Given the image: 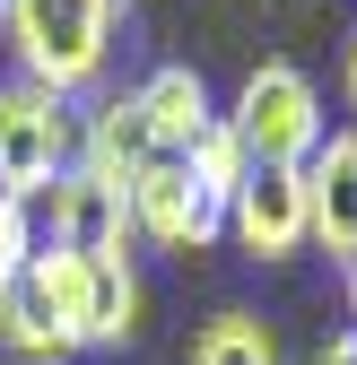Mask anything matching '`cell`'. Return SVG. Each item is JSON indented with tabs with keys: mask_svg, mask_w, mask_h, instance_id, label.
I'll use <instances>...</instances> for the list:
<instances>
[{
	"mask_svg": "<svg viewBox=\"0 0 357 365\" xmlns=\"http://www.w3.org/2000/svg\"><path fill=\"white\" fill-rule=\"evenodd\" d=\"M79 165V122L53 87L35 78H9L0 87V182H18L26 200H44L53 182Z\"/></svg>",
	"mask_w": 357,
	"mask_h": 365,
	"instance_id": "4",
	"label": "cell"
},
{
	"mask_svg": "<svg viewBox=\"0 0 357 365\" xmlns=\"http://www.w3.org/2000/svg\"><path fill=\"white\" fill-rule=\"evenodd\" d=\"M35 235L53 244V252H87V261H114L122 244H131V200H122V182H105V174H87V165H70L53 192L35 200Z\"/></svg>",
	"mask_w": 357,
	"mask_h": 365,
	"instance_id": "7",
	"label": "cell"
},
{
	"mask_svg": "<svg viewBox=\"0 0 357 365\" xmlns=\"http://www.w3.org/2000/svg\"><path fill=\"white\" fill-rule=\"evenodd\" d=\"M192 182H201V192L218 200V209H227L236 200V182L253 174V157H244V140H236V130H227V113H218V130H201V140H192Z\"/></svg>",
	"mask_w": 357,
	"mask_h": 365,
	"instance_id": "12",
	"label": "cell"
},
{
	"mask_svg": "<svg viewBox=\"0 0 357 365\" xmlns=\"http://www.w3.org/2000/svg\"><path fill=\"white\" fill-rule=\"evenodd\" d=\"M192 365H279V339H271L261 313H218L192 339Z\"/></svg>",
	"mask_w": 357,
	"mask_h": 365,
	"instance_id": "11",
	"label": "cell"
},
{
	"mask_svg": "<svg viewBox=\"0 0 357 365\" xmlns=\"http://www.w3.org/2000/svg\"><path fill=\"white\" fill-rule=\"evenodd\" d=\"M122 200H131V235H149V244H166V252H209L218 235H227V209L192 182L183 157H149L140 174H131Z\"/></svg>",
	"mask_w": 357,
	"mask_h": 365,
	"instance_id": "6",
	"label": "cell"
},
{
	"mask_svg": "<svg viewBox=\"0 0 357 365\" xmlns=\"http://www.w3.org/2000/svg\"><path fill=\"white\" fill-rule=\"evenodd\" d=\"M114 18H122V0H9V9H0L18 70L35 87H53L61 105L105 78V61H114Z\"/></svg>",
	"mask_w": 357,
	"mask_h": 365,
	"instance_id": "2",
	"label": "cell"
},
{
	"mask_svg": "<svg viewBox=\"0 0 357 365\" xmlns=\"http://www.w3.org/2000/svg\"><path fill=\"white\" fill-rule=\"evenodd\" d=\"M35 244H44V235H35V200L18 192V182H0V269L18 279V269L35 261Z\"/></svg>",
	"mask_w": 357,
	"mask_h": 365,
	"instance_id": "13",
	"label": "cell"
},
{
	"mask_svg": "<svg viewBox=\"0 0 357 365\" xmlns=\"http://www.w3.org/2000/svg\"><path fill=\"white\" fill-rule=\"evenodd\" d=\"M348 105H357V43H348Z\"/></svg>",
	"mask_w": 357,
	"mask_h": 365,
	"instance_id": "16",
	"label": "cell"
},
{
	"mask_svg": "<svg viewBox=\"0 0 357 365\" xmlns=\"http://www.w3.org/2000/svg\"><path fill=\"white\" fill-rule=\"evenodd\" d=\"M314 365H357V331H340V339H331V348H323Z\"/></svg>",
	"mask_w": 357,
	"mask_h": 365,
	"instance_id": "14",
	"label": "cell"
},
{
	"mask_svg": "<svg viewBox=\"0 0 357 365\" xmlns=\"http://www.w3.org/2000/svg\"><path fill=\"white\" fill-rule=\"evenodd\" d=\"M305 200H314V252L348 261L357 252V130H323L305 157Z\"/></svg>",
	"mask_w": 357,
	"mask_h": 365,
	"instance_id": "8",
	"label": "cell"
},
{
	"mask_svg": "<svg viewBox=\"0 0 357 365\" xmlns=\"http://www.w3.org/2000/svg\"><path fill=\"white\" fill-rule=\"evenodd\" d=\"M149 157H157V140H149L140 96H105L96 113H87V130H79V165H87V174H105V182L131 192V174H140Z\"/></svg>",
	"mask_w": 357,
	"mask_h": 365,
	"instance_id": "10",
	"label": "cell"
},
{
	"mask_svg": "<svg viewBox=\"0 0 357 365\" xmlns=\"http://www.w3.org/2000/svg\"><path fill=\"white\" fill-rule=\"evenodd\" d=\"M227 235L253 261H296L314 252V200H305V165H253L227 200Z\"/></svg>",
	"mask_w": 357,
	"mask_h": 365,
	"instance_id": "5",
	"label": "cell"
},
{
	"mask_svg": "<svg viewBox=\"0 0 357 365\" xmlns=\"http://www.w3.org/2000/svg\"><path fill=\"white\" fill-rule=\"evenodd\" d=\"M340 279H348V331H357V252L340 261Z\"/></svg>",
	"mask_w": 357,
	"mask_h": 365,
	"instance_id": "15",
	"label": "cell"
},
{
	"mask_svg": "<svg viewBox=\"0 0 357 365\" xmlns=\"http://www.w3.org/2000/svg\"><path fill=\"white\" fill-rule=\"evenodd\" d=\"M227 130L244 140L253 165H305V157L323 148V96H314V78H305L296 61H261L236 87Z\"/></svg>",
	"mask_w": 357,
	"mask_h": 365,
	"instance_id": "3",
	"label": "cell"
},
{
	"mask_svg": "<svg viewBox=\"0 0 357 365\" xmlns=\"http://www.w3.org/2000/svg\"><path fill=\"white\" fill-rule=\"evenodd\" d=\"M131 331H140V269H131V252L87 261V252L35 244V261L0 296V348H18L35 365H61L70 348H122Z\"/></svg>",
	"mask_w": 357,
	"mask_h": 365,
	"instance_id": "1",
	"label": "cell"
},
{
	"mask_svg": "<svg viewBox=\"0 0 357 365\" xmlns=\"http://www.w3.org/2000/svg\"><path fill=\"white\" fill-rule=\"evenodd\" d=\"M131 96H140V113H149L157 157H192V140H201V130H218V96H209V78H201V70H183V61L149 70Z\"/></svg>",
	"mask_w": 357,
	"mask_h": 365,
	"instance_id": "9",
	"label": "cell"
}]
</instances>
